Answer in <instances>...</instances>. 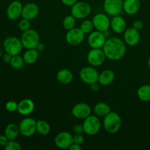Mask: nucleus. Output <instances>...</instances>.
<instances>
[{"mask_svg":"<svg viewBox=\"0 0 150 150\" xmlns=\"http://www.w3.org/2000/svg\"><path fill=\"white\" fill-rule=\"evenodd\" d=\"M126 49L125 42L117 37L108 38L103 47L106 58L111 61L122 59L125 55Z\"/></svg>","mask_w":150,"mask_h":150,"instance_id":"obj_1","label":"nucleus"},{"mask_svg":"<svg viewBox=\"0 0 150 150\" xmlns=\"http://www.w3.org/2000/svg\"><path fill=\"white\" fill-rule=\"evenodd\" d=\"M122 118L118 113L111 111L104 117L103 127L105 131L109 134H115L122 127Z\"/></svg>","mask_w":150,"mask_h":150,"instance_id":"obj_2","label":"nucleus"},{"mask_svg":"<svg viewBox=\"0 0 150 150\" xmlns=\"http://www.w3.org/2000/svg\"><path fill=\"white\" fill-rule=\"evenodd\" d=\"M3 48L5 51V53L13 57L20 54L23 46L20 38L15 36H10L7 37L4 40Z\"/></svg>","mask_w":150,"mask_h":150,"instance_id":"obj_3","label":"nucleus"},{"mask_svg":"<svg viewBox=\"0 0 150 150\" xmlns=\"http://www.w3.org/2000/svg\"><path fill=\"white\" fill-rule=\"evenodd\" d=\"M20 39L23 48L26 49H32L36 48L37 45L40 42V35L36 30L29 29L23 32Z\"/></svg>","mask_w":150,"mask_h":150,"instance_id":"obj_4","label":"nucleus"},{"mask_svg":"<svg viewBox=\"0 0 150 150\" xmlns=\"http://www.w3.org/2000/svg\"><path fill=\"white\" fill-rule=\"evenodd\" d=\"M83 127L84 133L89 136H95L100 132L101 128V122L99 117L96 115L89 116L83 120Z\"/></svg>","mask_w":150,"mask_h":150,"instance_id":"obj_5","label":"nucleus"},{"mask_svg":"<svg viewBox=\"0 0 150 150\" xmlns=\"http://www.w3.org/2000/svg\"><path fill=\"white\" fill-rule=\"evenodd\" d=\"M90 4L84 1H78L71 7V15L76 19H84L90 15Z\"/></svg>","mask_w":150,"mask_h":150,"instance_id":"obj_6","label":"nucleus"},{"mask_svg":"<svg viewBox=\"0 0 150 150\" xmlns=\"http://www.w3.org/2000/svg\"><path fill=\"white\" fill-rule=\"evenodd\" d=\"M79 77L83 83L86 84H92V83L98 82L99 73L92 66H87L81 68L79 72Z\"/></svg>","mask_w":150,"mask_h":150,"instance_id":"obj_7","label":"nucleus"},{"mask_svg":"<svg viewBox=\"0 0 150 150\" xmlns=\"http://www.w3.org/2000/svg\"><path fill=\"white\" fill-rule=\"evenodd\" d=\"M37 120L32 117H26L19 124L20 134L24 137H31L36 132Z\"/></svg>","mask_w":150,"mask_h":150,"instance_id":"obj_8","label":"nucleus"},{"mask_svg":"<svg viewBox=\"0 0 150 150\" xmlns=\"http://www.w3.org/2000/svg\"><path fill=\"white\" fill-rule=\"evenodd\" d=\"M123 1L124 0H104L105 13L112 17L120 15L123 11Z\"/></svg>","mask_w":150,"mask_h":150,"instance_id":"obj_9","label":"nucleus"},{"mask_svg":"<svg viewBox=\"0 0 150 150\" xmlns=\"http://www.w3.org/2000/svg\"><path fill=\"white\" fill-rule=\"evenodd\" d=\"M92 22L95 30L103 33L108 31L111 28V21L106 13H98L95 15L92 18Z\"/></svg>","mask_w":150,"mask_h":150,"instance_id":"obj_10","label":"nucleus"},{"mask_svg":"<svg viewBox=\"0 0 150 150\" xmlns=\"http://www.w3.org/2000/svg\"><path fill=\"white\" fill-rule=\"evenodd\" d=\"M87 61L92 67H99L105 62V57L103 50L101 48H92L87 54Z\"/></svg>","mask_w":150,"mask_h":150,"instance_id":"obj_11","label":"nucleus"},{"mask_svg":"<svg viewBox=\"0 0 150 150\" xmlns=\"http://www.w3.org/2000/svg\"><path fill=\"white\" fill-rule=\"evenodd\" d=\"M85 38V34L80 28L75 27L67 31L65 35V40L72 46H76L81 43Z\"/></svg>","mask_w":150,"mask_h":150,"instance_id":"obj_12","label":"nucleus"},{"mask_svg":"<svg viewBox=\"0 0 150 150\" xmlns=\"http://www.w3.org/2000/svg\"><path fill=\"white\" fill-rule=\"evenodd\" d=\"M73 136L67 131H62L59 133L54 138V144L59 149H69L73 143Z\"/></svg>","mask_w":150,"mask_h":150,"instance_id":"obj_13","label":"nucleus"},{"mask_svg":"<svg viewBox=\"0 0 150 150\" xmlns=\"http://www.w3.org/2000/svg\"><path fill=\"white\" fill-rule=\"evenodd\" d=\"M106 40L104 33L98 30L92 31L88 36V43L92 48H103Z\"/></svg>","mask_w":150,"mask_h":150,"instance_id":"obj_14","label":"nucleus"},{"mask_svg":"<svg viewBox=\"0 0 150 150\" xmlns=\"http://www.w3.org/2000/svg\"><path fill=\"white\" fill-rule=\"evenodd\" d=\"M72 114L76 118L84 120L92 114V108L86 103H79L72 108Z\"/></svg>","mask_w":150,"mask_h":150,"instance_id":"obj_15","label":"nucleus"},{"mask_svg":"<svg viewBox=\"0 0 150 150\" xmlns=\"http://www.w3.org/2000/svg\"><path fill=\"white\" fill-rule=\"evenodd\" d=\"M141 40L139 31L136 30L133 27L126 29L124 32V42L128 46L133 47L139 43Z\"/></svg>","mask_w":150,"mask_h":150,"instance_id":"obj_16","label":"nucleus"},{"mask_svg":"<svg viewBox=\"0 0 150 150\" xmlns=\"http://www.w3.org/2000/svg\"><path fill=\"white\" fill-rule=\"evenodd\" d=\"M23 4L20 1L15 0L12 1L8 5L6 11L7 17L10 20H16L20 16H21L22 10H23Z\"/></svg>","mask_w":150,"mask_h":150,"instance_id":"obj_17","label":"nucleus"},{"mask_svg":"<svg viewBox=\"0 0 150 150\" xmlns=\"http://www.w3.org/2000/svg\"><path fill=\"white\" fill-rule=\"evenodd\" d=\"M39 12L40 9L38 4L34 2H28L23 6L21 17L32 21L38 16Z\"/></svg>","mask_w":150,"mask_h":150,"instance_id":"obj_18","label":"nucleus"},{"mask_svg":"<svg viewBox=\"0 0 150 150\" xmlns=\"http://www.w3.org/2000/svg\"><path fill=\"white\" fill-rule=\"evenodd\" d=\"M111 29L114 32L117 34L124 33L127 29V23L122 16L120 15L113 16L111 20Z\"/></svg>","mask_w":150,"mask_h":150,"instance_id":"obj_19","label":"nucleus"},{"mask_svg":"<svg viewBox=\"0 0 150 150\" xmlns=\"http://www.w3.org/2000/svg\"><path fill=\"white\" fill-rule=\"evenodd\" d=\"M35 108V103L29 98L21 100L18 105V112L23 116H27L32 114Z\"/></svg>","mask_w":150,"mask_h":150,"instance_id":"obj_20","label":"nucleus"},{"mask_svg":"<svg viewBox=\"0 0 150 150\" xmlns=\"http://www.w3.org/2000/svg\"><path fill=\"white\" fill-rule=\"evenodd\" d=\"M141 8V0H124L123 11L127 15L136 14Z\"/></svg>","mask_w":150,"mask_h":150,"instance_id":"obj_21","label":"nucleus"},{"mask_svg":"<svg viewBox=\"0 0 150 150\" xmlns=\"http://www.w3.org/2000/svg\"><path fill=\"white\" fill-rule=\"evenodd\" d=\"M115 79V73L113 70L110 69H106L103 71L99 73V77H98V83L100 84V86H108Z\"/></svg>","mask_w":150,"mask_h":150,"instance_id":"obj_22","label":"nucleus"},{"mask_svg":"<svg viewBox=\"0 0 150 150\" xmlns=\"http://www.w3.org/2000/svg\"><path fill=\"white\" fill-rule=\"evenodd\" d=\"M73 79V73L68 69H62L57 73V80L62 84H69Z\"/></svg>","mask_w":150,"mask_h":150,"instance_id":"obj_23","label":"nucleus"},{"mask_svg":"<svg viewBox=\"0 0 150 150\" xmlns=\"http://www.w3.org/2000/svg\"><path fill=\"white\" fill-rule=\"evenodd\" d=\"M20 134L19 125L15 123H10L7 125L4 130V135L9 140H16Z\"/></svg>","mask_w":150,"mask_h":150,"instance_id":"obj_24","label":"nucleus"},{"mask_svg":"<svg viewBox=\"0 0 150 150\" xmlns=\"http://www.w3.org/2000/svg\"><path fill=\"white\" fill-rule=\"evenodd\" d=\"M111 111V106L106 103L99 102L94 107V113L98 117H104Z\"/></svg>","mask_w":150,"mask_h":150,"instance_id":"obj_25","label":"nucleus"},{"mask_svg":"<svg viewBox=\"0 0 150 150\" xmlns=\"http://www.w3.org/2000/svg\"><path fill=\"white\" fill-rule=\"evenodd\" d=\"M39 54L38 51L36 48H32V49H26L24 54L23 55V58L24 62L27 64H33L38 61Z\"/></svg>","mask_w":150,"mask_h":150,"instance_id":"obj_26","label":"nucleus"},{"mask_svg":"<svg viewBox=\"0 0 150 150\" xmlns=\"http://www.w3.org/2000/svg\"><path fill=\"white\" fill-rule=\"evenodd\" d=\"M137 96L143 102H150V84L141 86L137 90Z\"/></svg>","mask_w":150,"mask_h":150,"instance_id":"obj_27","label":"nucleus"},{"mask_svg":"<svg viewBox=\"0 0 150 150\" xmlns=\"http://www.w3.org/2000/svg\"><path fill=\"white\" fill-rule=\"evenodd\" d=\"M51 131V126L46 121L42 120H37L36 132L41 136H46Z\"/></svg>","mask_w":150,"mask_h":150,"instance_id":"obj_28","label":"nucleus"},{"mask_svg":"<svg viewBox=\"0 0 150 150\" xmlns=\"http://www.w3.org/2000/svg\"><path fill=\"white\" fill-rule=\"evenodd\" d=\"M25 64L26 63H25L23 57L20 56L19 54L13 56L10 62V65L14 70H21V69L23 68Z\"/></svg>","mask_w":150,"mask_h":150,"instance_id":"obj_29","label":"nucleus"},{"mask_svg":"<svg viewBox=\"0 0 150 150\" xmlns=\"http://www.w3.org/2000/svg\"><path fill=\"white\" fill-rule=\"evenodd\" d=\"M62 25L63 27H64L66 30H70V29L76 27V18L74 16H72V15L67 16L64 18V20H63Z\"/></svg>","mask_w":150,"mask_h":150,"instance_id":"obj_30","label":"nucleus"},{"mask_svg":"<svg viewBox=\"0 0 150 150\" xmlns=\"http://www.w3.org/2000/svg\"><path fill=\"white\" fill-rule=\"evenodd\" d=\"M80 28L82 30V32L85 34V35H89V33L92 32L95 29L93 25V22L92 21L90 20H84L83 21H82V23H81Z\"/></svg>","mask_w":150,"mask_h":150,"instance_id":"obj_31","label":"nucleus"},{"mask_svg":"<svg viewBox=\"0 0 150 150\" xmlns=\"http://www.w3.org/2000/svg\"><path fill=\"white\" fill-rule=\"evenodd\" d=\"M5 150H21V146L16 140H9L6 146H4Z\"/></svg>","mask_w":150,"mask_h":150,"instance_id":"obj_32","label":"nucleus"},{"mask_svg":"<svg viewBox=\"0 0 150 150\" xmlns=\"http://www.w3.org/2000/svg\"><path fill=\"white\" fill-rule=\"evenodd\" d=\"M18 26L19 29H20L21 31H22V32H25V31L31 29L30 21L28 20V19L22 18L21 20L20 21L18 22Z\"/></svg>","mask_w":150,"mask_h":150,"instance_id":"obj_33","label":"nucleus"},{"mask_svg":"<svg viewBox=\"0 0 150 150\" xmlns=\"http://www.w3.org/2000/svg\"><path fill=\"white\" fill-rule=\"evenodd\" d=\"M18 103L14 100H9L5 104V109L10 113L18 111Z\"/></svg>","mask_w":150,"mask_h":150,"instance_id":"obj_34","label":"nucleus"},{"mask_svg":"<svg viewBox=\"0 0 150 150\" xmlns=\"http://www.w3.org/2000/svg\"><path fill=\"white\" fill-rule=\"evenodd\" d=\"M73 143L78 144H83V143L84 142V137L82 134H75V136H73Z\"/></svg>","mask_w":150,"mask_h":150,"instance_id":"obj_35","label":"nucleus"},{"mask_svg":"<svg viewBox=\"0 0 150 150\" xmlns=\"http://www.w3.org/2000/svg\"><path fill=\"white\" fill-rule=\"evenodd\" d=\"M132 27H133L134 29H136V30H138V31L142 30L144 27V23H143V22H142V21L136 20L133 23V26H132Z\"/></svg>","mask_w":150,"mask_h":150,"instance_id":"obj_36","label":"nucleus"},{"mask_svg":"<svg viewBox=\"0 0 150 150\" xmlns=\"http://www.w3.org/2000/svg\"><path fill=\"white\" fill-rule=\"evenodd\" d=\"M73 132L75 134H83L84 133L83 125H76L73 127Z\"/></svg>","mask_w":150,"mask_h":150,"instance_id":"obj_37","label":"nucleus"},{"mask_svg":"<svg viewBox=\"0 0 150 150\" xmlns=\"http://www.w3.org/2000/svg\"><path fill=\"white\" fill-rule=\"evenodd\" d=\"M8 142L9 139H7V137L5 135H0V146L4 147Z\"/></svg>","mask_w":150,"mask_h":150,"instance_id":"obj_38","label":"nucleus"},{"mask_svg":"<svg viewBox=\"0 0 150 150\" xmlns=\"http://www.w3.org/2000/svg\"><path fill=\"white\" fill-rule=\"evenodd\" d=\"M79 0H61L62 3L64 5L67 6V7H72L74 4H76Z\"/></svg>","mask_w":150,"mask_h":150,"instance_id":"obj_39","label":"nucleus"},{"mask_svg":"<svg viewBox=\"0 0 150 150\" xmlns=\"http://www.w3.org/2000/svg\"><path fill=\"white\" fill-rule=\"evenodd\" d=\"M89 86H90L91 90L93 91V92H98L100 89V84L98 81L95 82V83H92V84H90Z\"/></svg>","mask_w":150,"mask_h":150,"instance_id":"obj_40","label":"nucleus"},{"mask_svg":"<svg viewBox=\"0 0 150 150\" xmlns=\"http://www.w3.org/2000/svg\"><path fill=\"white\" fill-rule=\"evenodd\" d=\"M11 59H12V56L10 55V54H7V53H6L5 54H4L2 57V60L4 63H9V64H10Z\"/></svg>","mask_w":150,"mask_h":150,"instance_id":"obj_41","label":"nucleus"},{"mask_svg":"<svg viewBox=\"0 0 150 150\" xmlns=\"http://www.w3.org/2000/svg\"><path fill=\"white\" fill-rule=\"evenodd\" d=\"M69 149L70 150H81L82 147H81V145L78 144H76V143H73L71 144V146L69 147Z\"/></svg>","mask_w":150,"mask_h":150,"instance_id":"obj_42","label":"nucleus"},{"mask_svg":"<svg viewBox=\"0 0 150 150\" xmlns=\"http://www.w3.org/2000/svg\"><path fill=\"white\" fill-rule=\"evenodd\" d=\"M44 48H45V45H44L42 42H40L39 43H38V45H37L36 47V49L38 50V51H43Z\"/></svg>","mask_w":150,"mask_h":150,"instance_id":"obj_43","label":"nucleus"},{"mask_svg":"<svg viewBox=\"0 0 150 150\" xmlns=\"http://www.w3.org/2000/svg\"><path fill=\"white\" fill-rule=\"evenodd\" d=\"M147 64H148V66H149V69H150V57H149V59H148Z\"/></svg>","mask_w":150,"mask_h":150,"instance_id":"obj_44","label":"nucleus"}]
</instances>
